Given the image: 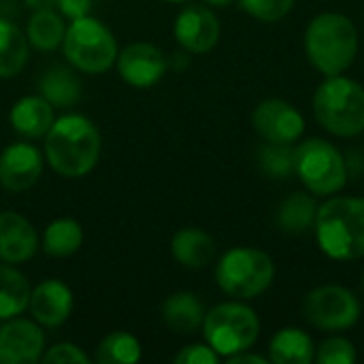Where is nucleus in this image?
Listing matches in <instances>:
<instances>
[{"mask_svg":"<svg viewBox=\"0 0 364 364\" xmlns=\"http://www.w3.org/2000/svg\"><path fill=\"white\" fill-rule=\"evenodd\" d=\"M43 364H90L92 358L77 346V343H70V341H64V343H55L51 348L45 350Z\"/></svg>","mask_w":364,"mask_h":364,"instance_id":"31","label":"nucleus"},{"mask_svg":"<svg viewBox=\"0 0 364 364\" xmlns=\"http://www.w3.org/2000/svg\"><path fill=\"white\" fill-rule=\"evenodd\" d=\"M62 53L75 70L85 75H102L115 66L119 45L107 23L85 15L66 26Z\"/></svg>","mask_w":364,"mask_h":364,"instance_id":"5","label":"nucleus"},{"mask_svg":"<svg viewBox=\"0 0 364 364\" xmlns=\"http://www.w3.org/2000/svg\"><path fill=\"white\" fill-rule=\"evenodd\" d=\"M218 15L205 4H186L173 23V36L186 53H207L220 41Z\"/></svg>","mask_w":364,"mask_h":364,"instance_id":"13","label":"nucleus"},{"mask_svg":"<svg viewBox=\"0 0 364 364\" xmlns=\"http://www.w3.org/2000/svg\"><path fill=\"white\" fill-rule=\"evenodd\" d=\"M171 254L186 269H207L215 260V241L205 230L188 226L173 235Z\"/></svg>","mask_w":364,"mask_h":364,"instance_id":"18","label":"nucleus"},{"mask_svg":"<svg viewBox=\"0 0 364 364\" xmlns=\"http://www.w3.org/2000/svg\"><path fill=\"white\" fill-rule=\"evenodd\" d=\"M58 11L64 19L73 21V19H79V17H85L90 15L92 11V0H58Z\"/></svg>","mask_w":364,"mask_h":364,"instance_id":"33","label":"nucleus"},{"mask_svg":"<svg viewBox=\"0 0 364 364\" xmlns=\"http://www.w3.org/2000/svg\"><path fill=\"white\" fill-rule=\"evenodd\" d=\"M294 171L316 196L335 194L348 181V164L343 156L324 139H309L296 149Z\"/></svg>","mask_w":364,"mask_h":364,"instance_id":"8","label":"nucleus"},{"mask_svg":"<svg viewBox=\"0 0 364 364\" xmlns=\"http://www.w3.org/2000/svg\"><path fill=\"white\" fill-rule=\"evenodd\" d=\"M143 358L141 341L128 331L109 333L96 348L94 363L96 364H134Z\"/></svg>","mask_w":364,"mask_h":364,"instance_id":"27","label":"nucleus"},{"mask_svg":"<svg viewBox=\"0 0 364 364\" xmlns=\"http://www.w3.org/2000/svg\"><path fill=\"white\" fill-rule=\"evenodd\" d=\"M296 0H239L241 9L252 15L254 19L273 23L279 21L282 17H286Z\"/></svg>","mask_w":364,"mask_h":364,"instance_id":"29","label":"nucleus"},{"mask_svg":"<svg viewBox=\"0 0 364 364\" xmlns=\"http://www.w3.org/2000/svg\"><path fill=\"white\" fill-rule=\"evenodd\" d=\"M66 34V23L60 13L53 9H38L26 21V38L30 47L41 51H53L62 47Z\"/></svg>","mask_w":364,"mask_h":364,"instance_id":"23","label":"nucleus"},{"mask_svg":"<svg viewBox=\"0 0 364 364\" xmlns=\"http://www.w3.org/2000/svg\"><path fill=\"white\" fill-rule=\"evenodd\" d=\"M316 237L322 252L335 260L364 256V198H333L318 209Z\"/></svg>","mask_w":364,"mask_h":364,"instance_id":"3","label":"nucleus"},{"mask_svg":"<svg viewBox=\"0 0 364 364\" xmlns=\"http://www.w3.org/2000/svg\"><path fill=\"white\" fill-rule=\"evenodd\" d=\"M32 286L26 275L9 262H0V320L17 318L28 311Z\"/></svg>","mask_w":364,"mask_h":364,"instance_id":"21","label":"nucleus"},{"mask_svg":"<svg viewBox=\"0 0 364 364\" xmlns=\"http://www.w3.org/2000/svg\"><path fill=\"white\" fill-rule=\"evenodd\" d=\"M275 267L269 254L254 247H235L215 264V282L220 290L237 301L260 296L273 284Z\"/></svg>","mask_w":364,"mask_h":364,"instance_id":"6","label":"nucleus"},{"mask_svg":"<svg viewBox=\"0 0 364 364\" xmlns=\"http://www.w3.org/2000/svg\"><path fill=\"white\" fill-rule=\"evenodd\" d=\"M26 6L30 11H38V9H53L58 4V0H23Z\"/></svg>","mask_w":364,"mask_h":364,"instance_id":"35","label":"nucleus"},{"mask_svg":"<svg viewBox=\"0 0 364 364\" xmlns=\"http://www.w3.org/2000/svg\"><path fill=\"white\" fill-rule=\"evenodd\" d=\"M256 132L269 143H294L305 132L303 115L286 100H262L252 115Z\"/></svg>","mask_w":364,"mask_h":364,"instance_id":"14","label":"nucleus"},{"mask_svg":"<svg viewBox=\"0 0 364 364\" xmlns=\"http://www.w3.org/2000/svg\"><path fill=\"white\" fill-rule=\"evenodd\" d=\"M45 350V333L38 322L21 316L2 320L0 364H36L41 363Z\"/></svg>","mask_w":364,"mask_h":364,"instance_id":"11","label":"nucleus"},{"mask_svg":"<svg viewBox=\"0 0 364 364\" xmlns=\"http://www.w3.org/2000/svg\"><path fill=\"white\" fill-rule=\"evenodd\" d=\"M360 290H363V294H364V273H363V279H360Z\"/></svg>","mask_w":364,"mask_h":364,"instance_id":"37","label":"nucleus"},{"mask_svg":"<svg viewBox=\"0 0 364 364\" xmlns=\"http://www.w3.org/2000/svg\"><path fill=\"white\" fill-rule=\"evenodd\" d=\"M318 207L309 194H292L288 196L275 215L277 228L286 235H305L316 228Z\"/></svg>","mask_w":364,"mask_h":364,"instance_id":"25","label":"nucleus"},{"mask_svg":"<svg viewBox=\"0 0 364 364\" xmlns=\"http://www.w3.org/2000/svg\"><path fill=\"white\" fill-rule=\"evenodd\" d=\"M166 2H188V0H166Z\"/></svg>","mask_w":364,"mask_h":364,"instance_id":"38","label":"nucleus"},{"mask_svg":"<svg viewBox=\"0 0 364 364\" xmlns=\"http://www.w3.org/2000/svg\"><path fill=\"white\" fill-rule=\"evenodd\" d=\"M316 119L335 136H356L364 132V87L360 83L335 75L326 77L314 96Z\"/></svg>","mask_w":364,"mask_h":364,"instance_id":"4","label":"nucleus"},{"mask_svg":"<svg viewBox=\"0 0 364 364\" xmlns=\"http://www.w3.org/2000/svg\"><path fill=\"white\" fill-rule=\"evenodd\" d=\"M85 232L75 218H58L49 222L41 237V250L51 258H68L83 245Z\"/></svg>","mask_w":364,"mask_h":364,"instance_id":"20","label":"nucleus"},{"mask_svg":"<svg viewBox=\"0 0 364 364\" xmlns=\"http://www.w3.org/2000/svg\"><path fill=\"white\" fill-rule=\"evenodd\" d=\"M316 360L320 364H354L356 363V348L352 346V341H348L343 337H333L320 346Z\"/></svg>","mask_w":364,"mask_h":364,"instance_id":"30","label":"nucleus"},{"mask_svg":"<svg viewBox=\"0 0 364 364\" xmlns=\"http://www.w3.org/2000/svg\"><path fill=\"white\" fill-rule=\"evenodd\" d=\"M220 356L209 343H192L181 348V352L175 356L177 364H218Z\"/></svg>","mask_w":364,"mask_h":364,"instance_id":"32","label":"nucleus"},{"mask_svg":"<svg viewBox=\"0 0 364 364\" xmlns=\"http://www.w3.org/2000/svg\"><path fill=\"white\" fill-rule=\"evenodd\" d=\"M30 55V43L13 21L0 17V79L17 77Z\"/></svg>","mask_w":364,"mask_h":364,"instance_id":"24","label":"nucleus"},{"mask_svg":"<svg viewBox=\"0 0 364 364\" xmlns=\"http://www.w3.org/2000/svg\"><path fill=\"white\" fill-rule=\"evenodd\" d=\"M269 356L275 364H309L316 358V350L307 333L299 328H284L271 339Z\"/></svg>","mask_w":364,"mask_h":364,"instance_id":"26","label":"nucleus"},{"mask_svg":"<svg viewBox=\"0 0 364 364\" xmlns=\"http://www.w3.org/2000/svg\"><path fill=\"white\" fill-rule=\"evenodd\" d=\"M115 68L124 83L130 87L147 90L164 79L168 70V58L158 45L139 41L119 49Z\"/></svg>","mask_w":364,"mask_h":364,"instance_id":"10","label":"nucleus"},{"mask_svg":"<svg viewBox=\"0 0 364 364\" xmlns=\"http://www.w3.org/2000/svg\"><path fill=\"white\" fill-rule=\"evenodd\" d=\"M38 94L45 96L53 107L68 109L81 100V81L73 68L53 66L38 79Z\"/></svg>","mask_w":364,"mask_h":364,"instance_id":"22","label":"nucleus"},{"mask_svg":"<svg viewBox=\"0 0 364 364\" xmlns=\"http://www.w3.org/2000/svg\"><path fill=\"white\" fill-rule=\"evenodd\" d=\"M205 305L194 292H175L162 303V322L177 335H192L203 328Z\"/></svg>","mask_w":364,"mask_h":364,"instance_id":"19","label":"nucleus"},{"mask_svg":"<svg viewBox=\"0 0 364 364\" xmlns=\"http://www.w3.org/2000/svg\"><path fill=\"white\" fill-rule=\"evenodd\" d=\"M45 168V156L28 141L11 143L0 151V186L6 192L21 194L32 190Z\"/></svg>","mask_w":364,"mask_h":364,"instance_id":"12","label":"nucleus"},{"mask_svg":"<svg viewBox=\"0 0 364 364\" xmlns=\"http://www.w3.org/2000/svg\"><path fill=\"white\" fill-rule=\"evenodd\" d=\"M75 296L66 282L49 277L38 282L30 292L28 311L43 328H58L73 316Z\"/></svg>","mask_w":364,"mask_h":364,"instance_id":"15","label":"nucleus"},{"mask_svg":"<svg viewBox=\"0 0 364 364\" xmlns=\"http://www.w3.org/2000/svg\"><path fill=\"white\" fill-rule=\"evenodd\" d=\"M207 6H213V9H226V6H230L235 0H203Z\"/></svg>","mask_w":364,"mask_h":364,"instance_id":"36","label":"nucleus"},{"mask_svg":"<svg viewBox=\"0 0 364 364\" xmlns=\"http://www.w3.org/2000/svg\"><path fill=\"white\" fill-rule=\"evenodd\" d=\"M55 107L41 94H28L13 102L9 111L11 128L23 139H43L55 122Z\"/></svg>","mask_w":364,"mask_h":364,"instance_id":"17","label":"nucleus"},{"mask_svg":"<svg viewBox=\"0 0 364 364\" xmlns=\"http://www.w3.org/2000/svg\"><path fill=\"white\" fill-rule=\"evenodd\" d=\"M309 62L326 77L346 73L358 53V30L341 13H322L311 19L305 32Z\"/></svg>","mask_w":364,"mask_h":364,"instance_id":"2","label":"nucleus"},{"mask_svg":"<svg viewBox=\"0 0 364 364\" xmlns=\"http://www.w3.org/2000/svg\"><path fill=\"white\" fill-rule=\"evenodd\" d=\"M294 154L296 149H292L286 143H269L260 147L258 151V164L260 171L264 175H269L271 179H284L294 171Z\"/></svg>","mask_w":364,"mask_h":364,"instance_id":"28","label":"nucleus"},{"mask_svg":"<svg viewBox=\"0 0 364 364\" xmlns=\"http://www.w3.org/2000/svg\"><path fill=\"white\" fill-rule=\"evenodd\" d=\"M102 151V136L98 126L81 115L66 113L55 117L49 132L43 136V156L53 173L66 179L90 175Z\"/></svg>","mask_w":364,"mask_h":364,"instance_id":"1","label":"nucleus"},{"mask_svg":"<svg viewBox=\"0 0 364 364\" xmlns=\"http://www.w3.org/2000/svg\"><path fill=\"white\" fill-rule=\"evenodd\" d=\"M41 239L36 228L17 211H0V262L26 264L36 256Z\"/></svg>","mask_w":364,"mask_h":364,"instance_id":"16","label":"nucleus"},{"mask_svg":"<svg viewBox=\"0 0 364 364\" xmlns=\"http://www.w3.org/2000/svg\"><path fill=\"white\" fill-rule=\"evenodd\" d=\"M305 320L326 333L348 331L360 318L358 299L341 286H320L305 296Z\"/></svg>","mask_w":364,"mask_h":364,"instance_id":"9","label":"nucleus"},{"mask_svg":"<svg viewBox=\"0 0 364 364\" xmlns=\"http://www.w3.org/2000/svg\"><path fill=\"white\" fill-rule=\"evenodd\" d=\"M228 364H267V358L264 356H256V354H247L245 352H239V354H232L226 358Z\"/></svg>","mask_w":364,"mask_h":364,"instance_id":"34","label":"nucleus"},{"mask_svg":"<svg viewBox=\"0 0 364 364\" xmlns=\"http://www.w3.org/2000/svg\"><path fill=\"white\" fill-rule=\"evenodd\" d=\"M203 335L220 358H228L250 350L256 343L260 322L254 309L243 303H220L205 314Z\"/></svg>","mask_w":364,"mask_h":364,"instance_id":"7","label":"nucleus"}]
</instances>
